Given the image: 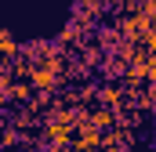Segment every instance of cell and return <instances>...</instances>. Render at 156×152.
I'll list each match as a JSON object with an SVG mask.
<instances>
[{
  "mask_svg": "<svg viewBox=\"0 0 156 152\" xmlns=\"http://www.w3.org/2000/svg\"><path fill=\"white\" fill-rule=\"evenodd\" d=\"M62 69H55V65H47V62H33V73H29V83H33V91H58L62 87Z\"/></svg>",
  "mask_w": 156,
  "mask_h": 152,
  "instance_id": "1",
  "label": "cell"
},
{
  "mask_svg": "<svg viewBox=\"0 0 156 152\" xmlns=\"http://www.w3.org/2000/svg\"><path fill=\"white\" fill-rule=\"evenodd\" d=\"M149 26H153V18H145L138 7L127 11V15H116V29H120V36H127V40H142L149 33Z\"/></svg>",
  "mask_w": 156,
  "mask_h": 152,
  "instance_id": "2",
  "label": "cell"
},
{
  "mask_svg": "<svg viewBox=\"0 0 156 152\" xmlns=\"http://www.w3.org/2000/svg\"><path fill=\"white\" fill-rule=\"evenodd\" d=\"M73 134H76V138H73V149H76V152H87V149H98V145H102V130H98L91 119L76 123Z\"/></svg>",
  "mask_w": 156,
  "mask_h": 152,
  "instance_id": "3",
  "label": "cell"
},
{
  "mask_svg": "<svg viewBox=\"0 0 156 152\" xmlns=\"http://www.w3.org/2000/svg\"><path fill=\"white\" fill-rule=\"evenodd\" d=\"M44 141H47V145H73V123L47 119V123H44Z\"/></svg>",
  "mask_w": 156,
  "mask_h": 152,
  "instance_id": "4",
  "label": "cell"
},
{
  "mask_svg": "<svg viewBox=\"0 0 156 152\" xmlns=\"http://www.w3.org/2000/svg\"><path fill=\"white\" fill-rule=\"evenodd\" d=\"M94 98H98V105H109V109H123V102H127V91L120 87L116 80H109L105 87H98V94H94Z\"/></svg>",
  "mask_w": 156,
  "mask_h": 152,
  "instance_id": "5",
  "label": "cell"
},
{
  "mask_svg": "<svg viewBox=\"0 0 156 152\" xmlns=\"http://www.w3.org/2000/svg\"><path fill=\"white\" fill-rule=\"evenodd\" d=\"M109 11V0H76V7H73V18H102Z\"/></svg>",
  "mask_w": 156,
  "mask_h": 152,
  "instance_id": "6",
  "label": "cell"
},
{
  "mask_svg": "<svg viewBox=\"0 0 156 152\" xmlns=\"http://www.w3.org/2000/svg\"><path fill=\"white\" fill-rule=\"evenodd\" d=\"M123 73H127V62L120 58L116 51H105V58H102V76H105V80H123Z\"/></svg>",
  "mask_w": 156,
  "mask_h": 152,
  "instance_id": "7",
  "label": "cell"
},
{
  "mask_svg": "<svg viewBox=\"0 0 156 152\" xmlns=\"http://www.w3.org/2000/svg\"><path fill=\"white\" fill-rule=\"evenodd\" d=\"M87 119L98 127V130H109V127H116V119H120V109H109V105H98L94 112H87Z\"/></svg>",
  "mask_w": 156,
  "mask_h": 152,
  "instance_id": "8",
  "label": "cell"
},
{
  "mask_svg": "<svg viewBox=\"0 0 156 152\" xmlns=\"http://www.w3.org/2000/svg\"><path fill=\"white\" fill-rule=\"evenodd\" d=\"M120 40H123V36H120L116 26H98V29H94V43H98L102 51H116Z\"/></svg>",
  "mask_w": 156,
  "mask_h": 152,
  "instance_id": "9",
  "label": "cell"
},
{
  "mask_svg": "<svg viewBox=\"0 0 156 152\" xmlns=\"http://www.w3.org/2000/svg\"><path fill=\"white\" fill-rule=\"evenodd\" d=\"M102 58H105V51H102L98 43H87V40L80 43V62H83L87 69H94V65H102Z\"/></svg>",
  "mask_w": 156,
  "mask_h": 152,
  "instance_id": "10",
  "label": "cell"
},
{
  "mask_svg": "<svg viewBox=\"0 0 156 152\" xmlns=\"http://www.w3.org/2000/svg\"><path fill=\"white\" fill-rule=\"evenodd\" d=\"M0 58H18V43L11 33H0Z\"/></svg>",
  "mask_w": 156,
  "mask_h": 152,
  "instance_id": "11",
  "label": "cell"
},
{
  "mask_svg": "<svg viewBox=\"0 0 156 152\" xmlns=\"http://www.w3.org/2000/svg\"><path fill=\"white\" fill-rule=\"evenodd\" d=\"M29 91H33V83H15V87H7V98L11 102H26Z\"/></svg>",
  "mask_w": 156,
  "mask_h": 152,
  "instance_id": "12",
  "label": "cell"
},
{
  "mask_svg": "<svg viewBox=\"0 0 156 152\" xmlns=\"http://www.w3.org/2000/svg\"><path fill=\"white\" fill-rule=\"evenodd\" d=\"M142 47L145 51H156V18H153V26H149V33L142 36Z\"/></svg>",
  "mask_w": 156,
  "mask_h": 152,
  "instance_id": "13",
  "label": "cell"
},
{
  "mask_svg": "<svg viewBox=\"0 0 156 152\" xmlns=\"http://www.w3.org/2000/svg\"><path fill=\"white\" fill-rule=\"evenodd\" d=\"M138 11L145 18H156V0H138Z\"/></svg>",
  "mask_w": 156,
  "mask_h": 152,
  "instance_id": "14",
  "label": "cell"
},
{
  "mask_svg": "<svg viewBox=\"0 0 156 152\" xmlns=\"http://www.w3.org/2000/svg\"><path fill=\"white\" fill-rule=\"evenodd\" d=\"M145 69H149V83H156V51L145 54Z\"/></svg>",
  "mask_w": 156,
  "mask_h": 152,
  "instance_id": "15",
  "label": "cell"
},
{
  "mask_svg": "<svg viewBox=\"0 0 156 152\" xmlns=\"http://www.w3.org/2000/svg\"><path fill=\"white\" fill-rule=\"evenodd\" d=\"M15 141H18V130H15V127H7V130L0 134V145H15Z\"/></svg>",
  "mask_w": 156,
  "mask_h": 152,
  "instance_id": "16",
  "label": "cell"
},
{
  "mask_svg": "<svg viewBox=\"0 0 156 152\" xmlns=\"http://www.w3.org/2000/svg\"><path fill=\"white\" fill-rule=\"evenodd\" d=\"M102 152H131V141H116V145H109V149H102Z\"/></svg>",
  "mask_w": 156,
  "mask_h": 152,
  "instance_id": "17",
  "label": "cell"
},
{
  "mask_svg": "<svg viewBox=\"0 0 156 152\" xmlns=\"http://www.w3.org/2000/svg\"><path fill=\"white\" fill-rule=\"evenodd\" d=\"M26 123H33V116H29V112H18V116H15V127H26Z\"/></svg>",
  "mask_w": 156,
  "mask_h": 152,
  "instance_id": "18",
  "label": "cell"
},
{
  "mask_svg": "<svg viewBox=\"0 0 156 152\" xmlns=\"http://www.w3.org/2000/svg\"><path fill=\"white\" fill-rule=\"evenodd\" d=\"M51 152H76L73 145H51Z\"/></svg>",
  "mask_w": 156,
  "mask_h": 152,
  "instance_id": "19",
  "label": "cell"
}]
</instances>
